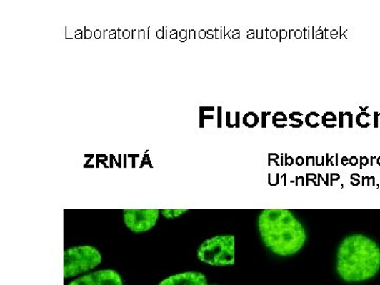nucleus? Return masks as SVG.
I'll list each match as a JSON object with an SVG mask.
<instances>
[{
	"mask_svg": "<svg viewBox=\"0 0 380 285\" xmlns=\"http://www.w3.org/2000/svg\"><path fill=\"white\" fill-rule=\"evenodd\" d=\"M258 229L264 244L279 256L294 255L306 244V229L289 209H264Z\"/></svg>",
	"mask_w": 380,
	"mask_h": 285,
	"instance_id": "nucleus-1",
	"label": "nucleus"
},
{
	"mask_svg": "<svg viewBox=\"0 0 380 285\" xmlns=\"http://www.w3.org/2000/svg\"><path fill=\"white\" fill-rule=\"evenodd\" d=\"M380 269V249L364 235L349 236L337 253V271L348 282H360L374 277Z\"/></svg>",
	"mask_w": 380,
	"mask_h": 285,
	"instance_id": "nucleus-2",
	"label": "nucleus"
},
{
	"mask_svg": "<svg viewBox=\"0 0 380 285\" xmlns=\"http://www.w3.org/2000/svg\"><path fill=\"white\" fill-rule=\"evenodd\" d=\"M201 261L216 266H226L235 263V237L231 235L216 236L201 244L198 249Z\"/></svg>",
	"mask_w": 380,
	"mask_h": 285,
	"instance_id": "nucleus-3",
	"label": "nucleus"
},
{
	"mask_svg": "<svg viewBox=\"0 0 380 285\" xmlns=\"http://www.w3.org/2000/svg\"><path fill=\"white\" fill-rule=\"evenodd\" d=\"M101 255L92 246H77L64 253V278L72 277L97 266Z\"/></svg>",
	"mask_w": 380,
	"mask_h": 285,
	"instance_id": "nucleus-4",
	"label": "nucleus"
},
{
	"mask_svg": "<svg viewBox=\"0 0 380 285\" xmlns=\"http://www.w3.org/2000/svg\"><path fill=\"white\" fill-rule=\"evenodd\" d=\"M124 222L134 233H144L156 226L160 211L159 209H125Z\"/></svg>",
	"mask_w": 380,
	"mask_h": 285,
	"instance_id": "nucleus-5",
	"label": "nucleus"
},
{
	"mask_svg": "<svg viewBox=\"0 0 380 285\" xmlns=\"http://www.w3.org/2000/svg\"><path fill=\"white\" fill-rule=\"evenodd\" d=\"M69 285H123V281L118 271L106 269L79 278Z\"/></svg>",
	"mask_w": 380,
	"mask_h": 285,
	"instance_id": "nucleus-6",
	"label": "nucleus"
},
{
	"mask_svg": "<svg viewBox=\"0 0 380 285\" xmlns=\"http://www.w3.org/2000/svg\"><path fill=\"white\" fill-rule=\"evenodd\" d=\"M159 285H209L206 278L200 273H183L163 280Z\"/></svg>",
	"mask_w": 380,
	"mask_h": 285,
	"instance_id": "nucleus-7",
	"label": "nucleus"
},
{
	"mask_svg": "<svg viewBox=\"0 0 380 285\" xmlns=\"http://www.w3.org/2000/svg\"><path fill=\"white\" fill-rule=\"evenodd\" d=\"M338 118L334 112H326L321 116V124L326 128H334L337 126Z\"/></svg>",
	"mask_w": 380,
	"mask_h": 285,
	"instance_id": "nucleus-8",
	"label": "nucleus"
},
{
	"mask_svg": "<svg viewBox=\"0 0 380 285\" xmlns=\"http://www.w3.org/2000/svg\"><path fill=\"white\" fill-rule=\"evenodd\" d=\"M287 118L286 114H284V112H276L275 114L273 116V119H271V121H273V125L275 126L276 128H285L287 126Z\"/></svg>",
	"mask_w": 380,
	"mask_h": 285,
	"instance_id": "nucleus-9",
	"label": "nucleus"
},
{
	"mask_svg": "<svg viewBox=\"0 0 380 285\" xmlns=\"http://www.w3.org/2000/svg\"><path fill=\"white\" fill-rule=\"evenodd\" d=\"M243 123L246 127L254 128L259 123V116L255 112H247L244 116H243Z\"/></svg>",
	"mask_w": 380,
	"mask_h": 285,
	"instance_id": "nucleus-10",
	"label": "nucleus"
},
{
	"mask_svg": "<svg viewBox=\"0 0 380 285\" xmlns=\"http://www.w3.org/2000/svg\"><path fill=\"white\" fill-rule=\"evenodd\" d=\"M321 118L319 114L317 112H309L306 114V119H304V123L309 126V128H317L320 125V121H318Z\"/></svg>",
	"mask_w": 380,
	"mask_h": 285,
	"instance_id": "nucleus-11",
	"label": "nucleus"
},
{
	"mask_svg": "<svg viewBox=\"0 0 380 285\" xmlns=\"http://www.w3.org/2000/svg\"><path fill=\"white\" fill-rule=\"evenodd\" d=\"M187 211H189V209H163L161 213H162L165 218L174 219L178 218L181 214L186 213Z\"/></svg>",
	"mask_w": 380,
	"mask_h": 285,
	"instance_id": "nucleus-12",
	"label": "nucleus"
},
{
	"mask_svg": "<svg viewBox=\"0 0 380 285\" xmlns=\"http://www.w3.org/2000/svg\"><path fill=\"white\" fill-rule=\"evenodd\" d=\"M370 118V114H366V112H360V114L356 116V119H355V121H356V124L358 126H359V127L368 128L366 127V124L364 123V119Z\"/></svg>",
	"mask_w": 380,
	"mask_h": 285,
	"instance_id": "nucleus-13",
	"label": "nucleus"
},
{
	"mask_svg": "<svg viewBox=\"0 0 380 285\" xmlns=\"http://www.w3.org/2000/svg\"><path fill=\"white\" fill-rule=\"evenodd\" d=\"M289 119H291V121H294V124L297 123L299 127H302V126H304V121H302V119L296 118V116H294L291 114H289Z\"/></svg>",
	"mask_w": 380,
	"mask_h": 285,
	"instance_id": "nucleus-14",
	"label": "nucleus"
},
{
	"mask_svg": "<svg viewBox=\"0 0 380 285\" xmlns=\"http://www.w3.org/2000/svg\"><path fill=\"white\" fill-rule=\"evenodd\" d=\"M344 116H348L349 119V127H353V114L352 112H344Z\"/></svg>",
	"mask_w": 380,
	"mask_h": 285,
	"instance_id": "nucleus-15",
	"label": "nucleus"
},
{
	"mask_svg": "<svg viewBox=\"0 0 380 285\" xmlns=\"http://www.w3.org/2000/svg\"><path fill=\"white\" fill-rule=\"evenodd\" d=\"M271 116V112H262V127H266V116Z\"/></svg>",
	"mask_w": 380,
	"mask_h": 285,
	"instance_id": "nucleus-16",
	"label": "nucleus"
},
{
	"mask_svg": "<svg viewBox=\"0 0 380 285\" xmlns=\"http://www.w3.org/2000/svg\"><path fill=\"white\" fill-rule=\"evenodd\" d=\"M344 112H340L339 116H338V126H339V128L344 127Z\"/></svg>",
	"mask_w": 380,
	"mask_h": 285,
	"instance_id": "nucleus-17",
	"label": "nucleus"
},
{
	"mask_svg": "<svg viewBox=\"0 0 380 285\" xmlns=\"http://www.w3.org/2000/svg\"><path fill=\"white\" fill-rule=\"evenodd\" d=\"M379 112H375L374 114V127L375 128L379 127Z\"/></svg>",
	"mask_w": 380,
	"mask_h": 285,
	"instance_id": "nucleus-18",
	"label": "nucleus"
},
{
	"mask_svg": "<svg viewBox=\"0 0 380 285\" xmlns=\"http://www.w3.org/2000/svg\"><path fill=\"white\" fill-rule=\"evenodd\" d=\"M285 161H286V162H285V164L286 165H291L293 164V159L291 158V156H287V154H285Z\"/></svg>",
	"mask_w": 380,
	"mask_h": 285,
	"instance_id": "nucleus-19",
	"label": "nucleus"
},
{
	"mask_svg": "<svg viewBox=\"0 0 380 285\" xmlns=\"http://www.w3.org/2000/svg\"><path fill=\"white\" fill-rule=\"evenodd\" d=\"M304 159L302 158V156H299V158L296 159V163H297L298 165H302L304 164Z\"/></svg>",
	"mask_w": 380,
	"mask_h": 285,
	"instance_id": "nucleus-20",
	"label": "nucleus"
},
{
	"mask_svg": "<svg viewBox=\"0 0 380 285\" xmlns=\"http://www.w3.org/2000/svg\"><path fill=\"white\" fill-rule=\"evenodd\" d=\"M361 159V165L364 166V165H366V163H368V159L366 158V156H362Z\"/></svg>",
	"mask_w": 380,
	"mask_h": 285,
	"instance_id": "nucleus-21",
	"label": "nucleus"
},
{
	"mask_svg": "<svg viewBox=\"0 0 380 285\" xmlns=\"http://www.w3.org/2000/svg\"><path fill=\"white\" fill-rule=\"evenodd\" d=\"M357 162H358L357 158H355V156H353V158H351V164L356 165Z\"/></svg>",
	"mask_w": 380,
	"mask_h": 285,
	"instance_id": "nucleus-22",
	"label": "nucleus"
},
{
	"mask_svg": "<svg viewBox=\"0 0 380 285\" xmlns=\"http://www.w3.org/2000/svg\"><path fill=\"white\" fill-rule=\"evenodd\" d=\"M291 114H293L294 116H304V114H301V112H291Z\"/></svg>",
	"mask_w": 380,
	"mask_h": 285,
	"instance_id": "nucleus-23",
	"label": "nucleus"
},
{
	"mask_svg": "<svg viewBox=\"0 0 380 285\" xmlns=\"http://www.w3.org/2000/svg\"><path fill=\"white\" fill-rule=\"evenodd\" d=\"M277 37V31H271V39Z\"/></svg>",
	"mask_w": 380,
	"mask_h": 285,
	"instance_id": "nucleus-24",
	"label": "nucleus"
},
{
	"mask_svg": "<svg viewBox=\"0 0 380 285\" xmlns=\"http://www.w3.org/2000/svg\"><path fill=\"white\" fill-rule=\"evenodd\" d=\"M280 34H281V39H285V37H286V31H281Z\"/></svg>",
	"mask_w": 380,
	"mask_h": 285,
	"instance_id": "nucleus-25",
	"label": "nucleus"
},
{
	"mask_svg": "<svg viewBox=\"0 0 380 285\" xmlns=\"http://www.w3.org/2000/svg\"><path fill=\"white\" fill-rule=\"evenodd\" d=\"M348 162H349L348 158H346V156H344V158L342 159V164L344 165L348 164Z\"/></svg>",
	"mask_w": 380,
	"mask_h": 285,
	"instance_id": "nucleus-26",
	"label": "nucleus"
},
{
	"mask_svg": "<svg viewBox=\"0 0 380 285\" xmlns=\"http://www.w3.org/2000/svg\"><path fill=\"white\" fill-rule=\"evenodd\" d=\"M379 164L380 165V158H379Z\"/></svg>",
	"mask_w": 380,
	"mask_h": 285,
	"instance_id": "nucleus-27",
	"label": "nucleus"
},
{
	"mask_svg": "<svg viewBox=\"0 0 380 285\" xmlns=\"http://www.w3.org/2000/svg\"><path fill=\"white\" fill-rule=\"evenodd\" d=\"M379 116H380V114H379Z\"/></svg>",
	"mask_w": 380,
	"mask_h": 285,
	"instance_id": "nucleus-28",
	"label": "nucleus"
}]
</instances>
